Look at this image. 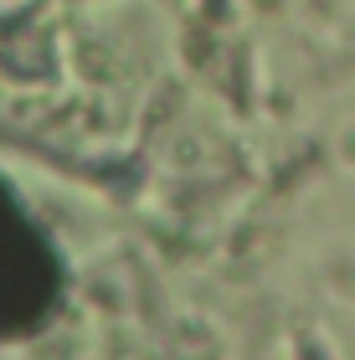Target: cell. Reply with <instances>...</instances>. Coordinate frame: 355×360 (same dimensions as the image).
Wrapping results in <instances>:
<instances>
[{"instance_id":"1","label":"cell","mask_w":355,"mask_h":360,"mask_svg":"<svg viewBox=\"0 0 355 360\" xmlns=\"http://www.w3.org/2000/svg\"><path fill=\"white\" fill-rule=\"evenodd\" d=\"M62 293V268L26 206L0 180V335H26L52 314Z\"/></svg>"}]
</instances>
